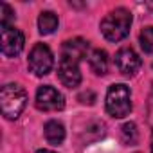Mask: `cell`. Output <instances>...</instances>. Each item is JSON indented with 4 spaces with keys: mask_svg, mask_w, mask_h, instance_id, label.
Segmentation results:
<instances>
[{
    "mask_svg": "<svg viewBox=\"0 0 153 153\" xmlns=\"http://www.w3.org/2000/svg\"><path fill=\"white\" fill-rule=\"evenodd\" d=\"M15 20V13H13V9L7 6V4H0V24L2 25H9L11 22Z\"/></svg>",
    "mask_w": 153,
    "mask_h": 153,
    "instance_id": "obj_16",
    "label": "cell"
},
{
    "mask_svg": "<svg viewBox=\"0 0 153 153\" xmlns=\"http://www.w3.org/2000/svg\"><path fill=\"white\" fill-rule=\"evenodd\" d=\"M36 153H54V151H51V149H38Z\"/></svg>",
    "mask_w": 153,
    "mask_h": 153,
    "instance_id": "obj_19",
    "label": "cell"
},
{
    "mask_svg": "<svg viewBox=\"0 0 153 153\" xmlns=\"http://www.w3.org/2000/svg\"><path fill=\"white\" fill-rule=\"evenodd\" d=\"M151 153H153V135H151Z\"/></svg>",
    "mask_w": 153,
    "mask_h": 153,
    "instance_id": "obj_20",
    "label": "cell"
},
{
    "mask_svg": "<svg viewBox=\"0 0 153 153\" xmlns=\"http://www.w3.org/2000/svg\"><path fill=\"white\" fill-rule=\"evenodd\" d=\"M87 51H88V42H85L83 38H74V40H68L63 43L61 56H68L72 59L81 61L87 56Z\"/></svg>",
    "mask_w": 153,
    "mask_h": 153,
    "instance_id": "obj_9",
    "label": "cell"
},
{
    "mask_svg": "<svg viewBox=\"0 0 153 153\" xmlns=\"http://www.w3.org/2000/svg\"><path fill=\"white\" fill-rule=\"evenodd\" d=\"M58 76L59 81L68 87V88H76L81 83V72H79V61L72 59L68 56H61L59 58V65H58Z\"/></svg>",
    "mask_w": 153,
    "mask_h": 153,
    "instance_id": "obj_6",
    "label": "cell"
},
{
    "mask_svg": "<svg viewBox=\"0 0 153 153\" xmlns=\"http://www.w3.org/2000/svg\"><path fill=\"white\" fill-rule=\"evenodd\" d=\"M25 38L22 31L11 27V25H2V54L7 58H15L24 51Z\"/></svg>",
    "mask_w": 153,
    "mask_h": 153,
    "instance_id": "obj_7",
    "label": "cell"
},
{
    "mask_svg": "<svg viewBox=\"0 0 153 153\" xmlns=\"http://www.w3.org/2000/svg\"><path fill=\"white\" fill-rule=\"evenodd\" d=\"M131 25V13L124 7H117L110 11L101 22V33L110 42H121L128 36Z\"/></svg>",
    "mask_w": 153,
    "mask_h": 153,
    "instance_id": "obj_1",
    "label": "cell"
},
{
    "mask_svg": "<svg viewBox=\"0 0 153 153\" xmlns=\"http://www.w3.org/2000/svg\"><path fill=\"white\" fill-rule=\"evenodd\" d=\"M38 29L42 34H52L58 29V16L52 11H43L38 16Z\"/></svg>",
    "mask_w": 153,
    "mask_h": 153,
    "instance_id": "obj_12",
    "label": "cell"
},
{
    "mask_svg": "<svg viewBox=\"0 0 153 153\" xmlns=\"http://www.w3.org/2000/svg\"><path fill=\"white\" fill-rule=\"evenodd\" d=\"M36 108L42 112H58L65 108V99L63 94L58 92L54 87L51 85H43L38 88L36 92Z\"/></svg>",
    "mask_w": 153,
    "mask_h": 153,
    "instance_id": "obj_5",
    "label": "cell"
},
{
    "mask_svg": "<svg viewBox=\"0 0 153 153\" xmlns=\"http://www.w3.org/2000/svg\"><path fill=\"white\" fill-rule=\"evenodd\" d=\"M149 115H151V119H153V96L149 97Z\"/></svg>",
    "mask_w": 153,
    "mask_h": 153,
    "instance_id": "obj_18",
    "label": "cell"
},
{
    "mask_svg": "<svg viewBox=\"0 0 153 153\" xmlns=\"http://www.w3.org/2000/svg\"><path fill=\"white\" fill-rule=\"evenodd\" d=\"M131 110V94L130 88L123 83L112 85L106 94V112L112 117H126Z\"/></svg>",
    "mask_w": 153,
    "mask_h": 153,
    "instance_id": "obj_3",
    "label": "cell"
},
{
    "mask_svg": "<svg viewBox=\"0 0 153 153\" xmlns=\"http://www.w3.org/2000/svg\"><path fill=\"white\" fill-rule=\"evenodd\" d=\"M45 139L52 146H59L65 140V128L59 121H49L45 124Z\"/></svg>",
    "mask_w": 153,
    "mask_h": 153,
    "instance_id": "obj_11",
    "label": "cell"
},
{
    "mask_svg": "<svg viewBox=\"0 0 153 153\" xmlns=\"http://www.w3.org/2000/svg\"><path fill=\"white\" fill-rule=\"evenodd\" d=\"M88 65H90V70L96 74V76H105L106 70H108V56L103 49H94L88 56Z\"/></svg>",
    "mask_w": 153,
    "mask_h": 153,
    "instance_id": "obj_10",
    "label": "cell"
},
{
    "mask_svg": "<svg viewBox=\"0 0 153 153\" xmlns=\"http://www.w3.org/2000/svg\"><path fill=\"white\" fill-rule=\"evenodd\" d=\"M78 99H79L83 105H94V101H96V94H94L92 90H87V92H81V94L78 96Z\"/></svg>",
    "mask_w": 153,
    "mask_h": 153,
    "instance_id": "obj_17",
    "label": "cell"
},
{
    "mask_svg": "<svg viewBox=\"0 0 153 153\" xmlns=\"http://www.w3.org/2000/svg\"><path fill=\"white\" fill-rule=\"evenodd\" d=\"M115 65H117V68H119V72L123 76L133 78L142 67V59L139 58V54L131 47H123L115 54Z\"/></svg>",
    "mask_w": 153,
    "mask_h": 153,
    "instance_id": "obj_8",
    "label": "cell"
},
{
    "mask_svg": "<svg viewBox=\"0 0 153 153\" xmlns=\"http://www.w3.org/2000/svg\"><path fill=\"white\" fill-rule=\"evenodd\" d=\"M54 65V56L45 43H36L29 54V68L34 76H45Z\"/></svg>",
    "mask_w": 153,
    "mask_h": 153,
    "instance_id": "obj_4",
    "label": "cell"
},
{
    "mask_svg": "<svg viewBox=\"0 0 153 153\" xmlns=\"http://www.w3.org/2000/svg\"><path fill=\"white\" fill-rule=\"evenodd\" d=\"M121 140L128 146H135L139 142V130L135 123H124L121 128Z\"/></svg>",
    "mask_w": 153,
    "mask_h": 153,
    "instance_id": "obj_13",
    "label": "cell"
},
{
    "mask_svg": "<svg viewBox=\"0 0 153 153\" xmlns=\"http://www.w3.org/2000/svg\"><path fill=\"white\" fill-rule=\"evenodd\" d=\"M27 105V92L16 85V83H7L0 90V108L2 115L6 119H18V115L24 112Z\"/></svg>",
    "mask_w": 153,
    "mask_h": 153,
    "instance_id": "obj_2",
    "label": "cell"
},
{
    "mask_svg": "<svg viewBox=\"0 0 153 153\" xmlns=\"http://www.w3.org/2000/svg\"><path fill=\"white\" fill-rule=\"evenodd\" d=\"M139 40H140V47H142V51L148 52V54H153V25L142 29Z\"/></svg>",
    "mask_w": 153,
    "mask_h": 153,
    "instance_id": "obj_14",
    "label": "cell"
},
{
    "mask_svg": "<svg viewBox=\"0 0 153 153\" xmlns=\"http://www.w3.org/2000/svg\"><path fill=\"white\" fill-rule=\"evenodd\" d=\"M94 135V139H101L103 135H105V124L103 123H99V121H96V123H92V124H88L87 126V130H85V139H88V135Z\"/></svg>",
    "mask_w": 153,
    "mask_h": 153,
    "instance_id": "obj_15",
    "label": "cell"
}]
</instances>
